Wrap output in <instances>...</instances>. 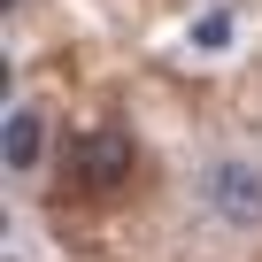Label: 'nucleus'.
Returning <instances> with one entry per match:
<instances>
[{
  "instance_id": "nucleus-1",
  "label": "nucleus",
  "mask_w": 262,
  "mask_h": 262,
  "mask_svg": "<svg viewBox=\"0 0 262 262\" xmlns=\"http://www.w3.org/2000/svg\"><path fill=\"white\" fill-rule=\"evenodd\" d=\"M201 208L224 224V231H262V170L239 162V155H216L201 170Z\"/></svg>"
},
{
  "instance_id": "nucleus-2",
  "label": "nucleus",
  "mask_w": 262,
  "mask_h": 262,
  "mask_svg": "<svg viewBox=\"0 0 262 262\" xmlns=\"http://www.w3.org/2000/svg\"><path fill=\"white\" fill-rule=\"evenodd\" d=\"M131 162H139V147H131L123 123H93L85 139H77V185L85 193H116L131 178Z\"/></svg>"
},
{
  "instance_id": "nucleus-3",
  "label": "nucleus",
  "mask_w": 262,
  "mask_h": 262,
  "mask_svg": "<svg viewBox=\"0 0 262 262\" xmlns=\"http://www.w3.org/2000/svg\"><path fill=\"white\" fill-rule=\"evenodd\" d=\"M0 155H8L16 178H31V170L47 162V116H39V108H8V139H0Z\"/></svg>"
},
{
  "instance_id": "nucleus-4",
  "label": "nucleus",
  "mask_w": 262,
  "mask_h": 262,
  "mask_svg": "<svg viewBox=\"0 0 262 262\" xmlns=\"http://www.w3.org/2000/svg\"><path fill=\"white\" fill-rule=\"evenodd\" d=\"M193 47H231V8L224 16H201L193 24Z\"/></svg>"
}]
</instances>
